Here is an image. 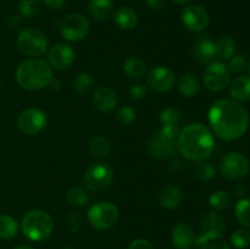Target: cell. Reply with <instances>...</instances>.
Instances as JSON below:
<instances>
[{
  "label": "cell",
  "instance_id": "cell-1",
  "mask_svg": "<svg viewBox=\"0 0 250 249\" xmlns=\"http://www.w3.org/2000/svg\"><path fill=\"white\" fill-rule=\"evenodd\" d=\"M209 122L219 138L227 142L236 141L248 129V110L233 99L216 100L209 109Z\"/></svg>",
  "mask_w": 250,
  "mask_h": 249
},
{
  "label": "cell",
  "instance_id": "cell-2",
  "mask_svg": "<svg viewBox=\"0 0 250 249\" xmlns=\"http://www.w3.org/2000/svg\"><path fill=\"white\" fill-rule=\"evenodd\" d=\"M177 145L181 154L192 161H203L211 155L215 139L210 129L203 124H190L178 134Z\"/></svg>",
  "mask_w": 250,
  "mask_h": 249
},
{
  "label": "cell",
  "instance_id": "cell-3",
  "mask_svg": "<svg viewBox=\"0 0 250 249\" xmlns=\"http://www.w3.org/2000/svg\"><path fill=\"white\" fill-rule=\"evenodd\" d=\"M16 82L23 89L29 92L44 89L50 85L53 71L48 62L39 59H29L23 61L16 70Z\"/></svg>",
  "mask_w": 250,
  "mask_h": 249
},
{
  "label": "cell",
  "instance_id": "cell-4",
  "mask_svg": "<svg viewBox=\"0 0 250 249\" xmlns=\"http://www.w3.org/2000/svg\"><path fill=\"white\" fill-rule=\"evenodd\" d=\"M22 233L32 242L45 241L54 229V222L50 215L42 209H33L27 212L21 221Z\"/></svg>",
  "mask_w": 250,
  "mask_h": 249
},
{
  "label": "cell",
  "instance_id": "cell-5",
  "mask_svg": "<svg viewBox=\"0 0 250 249\" xmlns=\"http://www.w3.org/2000/svg\"><path fill=\"white\" fill-rule=\"evenodd\" d=\"M202 234L195 238V249H208L210 243L221 238L226 231V221L219 212L209 211L200 220Z\"/></svg>",
  "mask_w": 250,
  "mask_h": 249
},
{
  "label": "cell",
  "instance_id": "cell-6",
  "mask_svg": "<svg viewBox=\"0 0 250 249\" xmlns=\"http://www.w3.org/2000/svg\"><path fill=\"white\" fill-rule=\"evenodd\" d=\"M119 209L109 202H98L88 210V221L95 229L104 231L116 225L119 221Z\"/></svg>",
  "mask_w": 250,
  "mask_h": 249
},
{
  "label": "cell",
  "instance_id": "cell-7",
  "mask_svg": "<svg viewBox=\"0 0 250 249\" xmlns=\"http://www.w3.org/2000/svg\"><path fill=\"white\" fill-rule=\"evenodd\" d=\"M203 83L210 92L219 93L226 89L231 83V71L222 61H212L205 67L203 73Z\"/></svg>",
  "mask_w": 250,
  "mask_h": 249
},
{
  "label": "cell",
  "instance_id": "cell-8",
  "mask_svg": "<svg viewBox=\"0 0 250 249\" xmlns=\"http://www.w3.org/2000/svg\"><path fill=\"white\" fill-rule=\"evenodd\" d=\"M178 128H171V127L163 126L149 144V153L154 158L163 159L171 155L175 151L176 144L178 138Z\"/></svg>",
  "mask_w": 250,
  "mask_h": 249
},
{
  "label": "cell",
  "instance_id": "cell-9",
  "mask_svg": "<svg viewBox=\"0 0 250 249\" xmlns=\"http://www.w3.org/2000/svg\"><path fill=\"white\" fill-rule=\"evenodd\" d=\"M17 46L26 55L39 56L45 53L48 39L41 29L24 28L17 37Z\"/></svg>",
  "mask_w": 250,
  "mask_h": 249
},
{
  "label": "cell",
  "instance_id": "cell-10",
  "mask_svg": "<svg viewBox=\"0 0 250 249\" xmlns=\"http://www.w3.org/2000/svg\"><path fill=\"white\" fill-rule=\"evenodd\" d=\"M83 180H84L85 187L88 189L92 192L100 193L104 192L111 186L112 180H114V172L107 164L97 163L88 167Z\"/></svg>",
  "mask_w": 250,
  "mask_h": 249
},
{
  "label": "cell",
  "instance_id": "cell-11",
  "mask_svg": "<svg viewBox=\"0 0 250 249\" xmlns=\"http://www.w3.org/2000/svg\"><path fill=\"white\" fill-rule=\"evenodd\" d=\"M60 32L66 41H83L89 32V22L81 14L66 15L60 21Z\"/></svg>",
  "mask_w": 250,
  "mask_h": 249
},
{
  "label": "cell",
  "instance_id": "cell-12",
  "mask_svg": "<svg viewBox=\"0 0 250 249\" xmlns=\"http://www.w3.org/2000/svg\"><path fill=\"white\" fill-rule=\"evenodd\" d=\"M249 171V160L241 153H229L220 161V172L229 180H241Z\"/></svg>",
  "mask_w": 250,
  "mask_h": 249
},
{
  "label": "cell",
  "instance_id": "cell-13",
  "mask_svg": "<svg viewBox=\"0 0 250 249\" xmlns=\"http://www.w3.org/2000/svg\"><path fill=\"white\" fill-rule=\"evenodd\" d=\"M46 122L48 119L45 112L34 107L23 110L17 117V126L20 131L28 136H34L43 131L44 127L46 126Z\"/></svg>",
  "mask_w": 250,
  "mask_h": 249
},
{
  "label": "cell",
  "instance_id": "cell-14",
  "mask_svg": "<svg viewBox=\"0 0 250 249\" xmlns=\"http://www.w3.org/2000/svg\"><path fill=\"white\" fill-rule=\"evenodd\" d=\"M181 20H182V23L185 24L188 31L199 33L209 26L210 16L203 6L197 4H190L183 7Z\"/></svg>",
  "mask_w": 250,
  "mask_h": 249
},
{
  "label": "cell",
  "instance_id": "cell-15",
  "mask_svg": "<svg viewBox=\"0 0 250 249\" xmlns=\"http://www.w3.org/2000/svg\"><path fill=\"white\" fill-rule=\"evenodd\" d=\"M146 83L155 92H167L175 83V73L166 66H156L149 71Z\"/></svg>",
  "mask_w": 250,
  "mask_h": 249
},
{
  "label": "cell",
  "instance_id": "cell-16",
  "mask_svg": "<svg viewBox=\"0 0 250 249\" xmlns=\"http://www.w3.org/2000/svg\"><path fill=\"white\" fill-rule=\"evenodd\" d=\"M73 60H75V51L68 44H55L51 46L48 53V63L54 70H66L72 65Z\"/></svg>",
  "mask_w": 250,
  "mask_h": 249
},
{
  "label": "cell",
  "instance_id": "cell-17",
  "mask_svg": "<svg viewBox=\"0 0 250 249\" xmlns=\"http://www.w3.org/2000/svg\"><path fill=\"white\" fill-rule=\"evenodd\" d=\"M193 55L199 63H208L216 59V46L215 42L207 34H200L197 37L193 45Z\"/></svg>",
  "mask_w": 250,
  "mask_h": 249
},
{
  "label": "cell",
  "instance_id": "cell-18",
  "mask_svg": "<svg viewBox=\"0 0 250 249\" xmlns=\"http://www.w3.org/2000/svg\"><path fill=\"white\" fill-rule=\"evenodd\" d=\"M194 229L187 222H180L171 232V242L177 249H190L195 243Z\"/></svg>",
  "mask_w": 250,
  "mask_h": 249
},
{
  "label": "cell",
  "instance_id": "cell-19",
  "mask_svg": "<svg viewBox=\"0 0 250 249\" xmlns=\"http://www.w3.org/2000/svg\"><path fill=\"white\" fill-rule=\"evenodd\" d=\"M92 102L95 109L103 112H109L117 106L119 98H117L116 92L111 88L100 87L93 94Z\"/></svg>",
  "mask_w": 250,
  "mask_h": 249
},
{
  "label": "cell",
  "instance_id": "cell-20",
  "mask_svg": "<svg viewBox=\"0 0 250 249\" xmlns=\"http://www.w3.org/2000/svg\"><path fill=\"white\" fill-rule=\"evenodd\" d=\"M229 93L232 99L238 103L250 100V76H238L229 83Z\"/></svg>",
  "mask_w": 250,
  "mask_h": 249
},
{
  "label": "cell",
  "instance_id": "cell-21",
  "mask_svg": "<svg viewBox=\"0 0 250 249\" xmlns=\"http://www.w3.org/2000/svg\"><path fill=\"white\" fill-rule=\"evenodd\" d=\"M200 78L197 73H193V72H187L185 75H182L178 80V92H180L181 95L183 97H194L200 89Z\"/></svg>",
  "mask_w": 250,
  "mask_h": 249
},
{
  "label": "cell",
  "instance_id": "cell-22",
  "mask_svg": "<svg viewBox=\"0 0 250 249\" xmlns=\"http://www.w3.org/2000/svg\"><path fill=\"white\" fill-rule=\"evenodd\" d=\"M183 199V193L177 186L168 185L161 190L160 193V204L165 209L172 210L180 207Z\"/></svg>",
  "mask_w": 250,
  "mask_h": 249
},
{
  "label": "cell",
  "instance_id": "cell-23",
  "mask_svg": "<svg viewBox=\"0 0 250 249\" xmlns=\"http://www.w3.org/2000/svg\"><path fill=\"white\" fill-rule=\"evenodd\" d=\"M88 10L92 17H94L98 21L109 19L112 14L114 5L111 0H90L88 4Z\"/></svg>",
  "mask_w": 250,
  "mask_h": 249
},
{
  "label": "cell",
  "instance_id": "cell-24",
  "mask_svg": "<svg viewBox=\"0 0 250 249\" xmlns=\"http://www.w3.org/2000/svg\"><path fill=\"white\" fill-rule=\"evenodd\" d=\"M216 46V59L222 61L229 60L236 55V42L229 36H222L215 42Z\"/></svg>",
  "mask_w": 250,
  "mask_h": 249
},
{
  "label": "cell",
  "instance_id": "cell-25",
  "mask_svg": "<svg viewBox=\"0 0 250 249\" xmlns=\"http://www.w3.org/2000/svg\"><path fill=\"white\" fill-rule=\"evenodd\" d=\"M115 22L122 29H133L138 23V16L131 7H120L115 12Z\"/></svg>",
  "mask_w": 250,
  "mask_h": 249
},
{
  "label": "cell",
  "instance_id": "cell-26",
  "mask_svg": "<svg viewBox=\"0 0 250 249\" xmlns=\"http://www.w3.org/2000/svg\"><path fill=\"white\" fill-rule=\"evenodd\" d=\"M209 204L216 211H225V210L229 209L232 207V204H233V198H232V195L227 190H215L209 197Z\"/></svg>",
  "mask_w": 250,
  "mask_h": 249
},
{
  "label": "cell",
  "instance_id": "cell-27",
  "mask_svg": "<svg viewBox=\"0 0 250 249\" xmlns=\"http://www.w3.org/2000/svg\"><path fill=\"white\" fill-rule=\"evenodd\" d=\"M19 232V224L10 215H0V239L14 238Z\"/></svg>",
  "mask_w": 250,
  "mask_h": 249
},
{
  "label": "cell",
  "instance_id": "cell-28",
  "mask_svg": "<svg viewBox=\"0 0 250 249\" xmlns=\"http://www.w3.org/2000/svg\"><path fill=\"white\" fill-rule=\"evenodd\" d=\"M88 149H89V153L95 158H105L110 153V143L105 137L97 136L90 139Z\"/></svg>",
  "mask_w": 250,
  "mask_h": 249
},
{
  "label": "cell",
  "instance_id": "cell-29",
  "mask_svg": "<svg viewBox=\"0 0 250 249\" xmlns=\"http://www.w3.org/2000/svg\"><path fill=\"white\" fill-rule=\"evenodd\" d=\"M124 71L127 77L129 78H139L146 72V63L139 58L132 56L128 58L124 63Z\"/></svg>",
  "mask_w": 250,
  "mask_h": 249
},
{
  "label": "cell",
  "instance_id": "cell-30",
  "mask_svg": "<svg viewBox=\"0 0 250 249\" xmlns=\"http://www.w3.org/2000/svg\"><path fill=\"white\" fill-rule=\"evenodd\" d=\"M234 216L242 226L250 228V198H243L237 203Z\"/></svg>",
  "mask_w": 250,
  "mask_h": 249
},
{
  "label": "cell",
  "instance_id": "cell-31",
  "mask_svg": "<svg viewBox=\"0 0 250 249\" xmlns=\"http://www.w3.org/2000/svg\"><path fill=\"white\" fill-rule=\"evenodd\" d=\"M94 85V78L89 72H82L77 75L73 80L72 88L78 94H85L89 92Z\"/></svg>",
  "mask_w": 250,
  "mask_h": 249
},
{
  "label": "cell",
  "instance_id": "cell-32",
  "mask_svg": "<svg viewBox=\"0 0 250 249\" xmlns=\"http://www.w3.org/2000/svg\"><path fill=\"white\" fill-rule=\"evenodd\" d=\"M66 199L73 207H85L88 204V194L81 187H71L66 193Z\"/></svg>",
  "mask_w": 250,
  "mask_h": 249
},
{
  "label": "cell",
  "instance_id": "cell-33",
  "mask_svg": "<svg viewBox=\"0 0 250 249\" xmlns=\"http://www.w3.org/2000/svg\"><path fill=\"white\" fill-rule=\"evenodd\" d=\"M181 120V112L175 107H167L163 110L160 114V121L163 126L171 127V128H178V124Z\"/></svg>",
  "mask_w": 250,
  "mask_h": 249
},
{
  "label": "cell",
  "instance_id": "cell-34",
  "mask_svg": "<svg viewBox=\"0 0 250 249\" xmlns=\"http://www.w3.org/2000/svg\"><path fill=\"white\" fill-rule=\"evenodd\" d=\"M194 175L195 177L203 182H208V181L212 180L216 175V170H215L214 165L211 163H199L195 165L194 167Z\"/></svg>",
  "mask_w": 250,
  "mask_h": 249
},
{
  "label": "cell",
  "instance_id": "cell-35",
  "mask_svg": "<svg viewBox=\"0 0 250 249\" xmlns=\"http://www.w3.org/2000/svg\"><path fill=\"white\" fill-rule=\"evenodd\" d=\"M19 7L21 16L32 19L41 10V1L39 0H20Z\"/></svg>",
  "mask_w": 250,
  "mask_h": 249
},
{
  "label": "cell",
  "instance_id": "cell-36",
  "mask_svg": "<svg viewBox=\"0 0 250 249\" xmlns=\"http://www.w3.org/2000/svg\"><path fill=\"white\" fill-rule=\"evenodd\" d=\"M231 242L236 248L244 249L250 246V229L246 228H237L233 233L231 234Z\"/></svg>",
  "mask_w": 250,
  "mask_h": 249
},
{
  "label": "cell",
  "instance_id": "cell-37",
  "mask_svg": "<svg viewBox=\"0 0 250 249\" xmlns=\"http://www.w3.org/2000/svg\"><path fill=\"white\" fill-rule=\"evenodd\" d=\"M116 119L120 124L127 126L136 120V111L131 106H122L117 110Z\"/></svg>",
  "mask_w": 250,
  "mask_h": 249
},
{
  "label": "cell",
  "instance_id": "cell-38",
  "mask_svg": "<svg viewBox=\"0 0 250 249\" xmlns=\"http://www.w3.org/2000/svg\"><path fill=\"white\" fill-rule=\"evenodd\" d=\"M229 68L231 72H242L247 68V60L242 55H234L233 58L229 59Z\"/></svg>",
  "mask_w": 250,
  "mask_h": 249
},
{
  "label": "cell",
  "instance_id": "cell-39",
  "mask_svg": "<svg viewBox=\"0 0 250 249\" xmlns=\"http://www.w3.org/2000/svg\"><path fill=\"white\" fill-rule=\"evenodd\" d=\"M129 94H131L132 99L134 100L144 99V98L146 97V94H148V88H146L144 84L138 83V84L132 85L131 89H129Z\"/></svg>",
  "mask_w": 250,
  "mask_h": 249
},
{
  "label": "cell",
  "instance_id": "cell-40",
  "mask_svg": "<svg viewBox=\"0 0 250 249\" xmlns=\"http://www.w3.org/2000/svg\"><path fill=\"white\" fill-rule=\"evenodd\" d=\"M128 249H155V248H154L151 242H149L148 239L138 238L131 242Z\"/></svg>",
  "mask_w": 250,
  "mask_h": 249
},
{
  "label": "cell",
  "instance_id": "cell-41",
  "mask_svg": "<svg viewBox=\"0 0 250 249\" xmlns=\"http://www.w3.org/2000/svg\"><path fill=\"white\" fill-rule=\"evenodd\" d=\"M167 1L168 0H146V5L151 9H155V10H161V9H165L167 6Z\"/></svg>",
  "mask_w": 250,
  "mask_h": 249
},
{
  "label": "cell",
  "instance_id": "cell-42",
  "mask_svg": "<svg viewBox=\"0 0 250 249\" xmlns=\"http://www.w3.org/2000/svg\"><path fill=\"white\" fill-rule=\"evenodd\" d=\"M65 1L66 0H43V2L46 6L54 10L61 9L63 6V4H65Z\"/></svg>",
  "mask_w": 250,
  "mask_h": 249
},
{
  "label": "cell",
  "instance_id": "cell-43",
  "mask_svg": "<svg viewBox=\"0 0 250 249\" xmlns=\"http://www.w3.org/2000/svg\"><path fill=\"white\" fill-rule=\"evenodd\" d=\"M208 249H232L226 242L221 241H214L210 243V246L208 247Z\"/></svg>",
  "mask_w": 250,
  "mask_h": 249
},
{
  "label": "cell",
  "instance_id": "cell-44",
  "mask_svg": "<svg viewBox=\"0 0 250 249\" xmlns=\"http://www.w3.org/2000/svg\"><path fill=\"white\" fill-rule=\"evenodd\" d=\"M7 24H9L11 28H15V27L20 24V19L17 16H11L9 19V21H7Z\"/></svg>",
  "mask_w": 250,
  "mask_h": 249
},
{
  "label": "cell",
  "instance_id": "cell-45",
  "mask_svg": "<svg viewBox=\"0 0 250 249\" xmlns=\"http://www.w3.org/2000/svg\"><path fill=\"white\" fill-rule=\"evenodd\" d=\"M246 192H247V189H246V187H243V186L238 185L234 187V193H236V195H239V197H241V195L246 194Z\"/></svg>",
  "mask_w": 250,
  "mask_h": 249
},
{
  "label": "cell",
  "instance_id": "cell-46",
  "mask_svg": "<svg viewBox=\"0 0 250 249\" xmlns=\"http://www.w3.org/2000/svg\"><path fill=\"white\" fill-rule=\"evenodd\" d=\"M51 87H53V89H59V88H60V85H61V83H60V81H58V80H53L51 81Z\"/></svg>",
  "mask_w": 250,
  "mask_h": 249
},
{
  "label": "cell",
  "instance_id": "cell-47",
  "mask_svg": "<svg viewBox=\"0 0 250 249\" xmlns=\"http://www.w3.org/2000/svg\"><path fill=\"white\" fill-rule=\"evenodd\" d=\"M172 1L177 5H183V4H187V2H189L190 0H172Z\"/></svg>",
  "mask_w": 250,
  "mask_h": 249
},
{
  "label": "cell",
  "instance_id": "cell-48",
  "mask_svg": "<svg viewBox=\"0 0 250 249\" xmlns=\"http://www.w3.org/2000/svg\"><path fill=\"white\" fill-rule=\"evenodd\" d=\"M14 249H34V248H32V247H29V246H19Z\"/></svg>",
  "mask_w": 250,
  "mask_h": 249
},
{
  "label": "cell",
  "instance_id": "cell-49",
  "mask_svg": "<svg viewBox=\"0 0 250 249\" xmlns=\"http://www.w3.org/2000/svg\"><path fill=\"white\" fill-rule=\"evenodd\" d=\"M247 68H248V73H249V76H250V60H249V62L247 63Z\"/></svg>",
  "mask_w": 250,
  "mask_h": 249
},
{
  "label": "cell",
  "instance_id": "cell-50",
  "mask_svg": "<svg viewBox=\"0 0 250 249\" xmlns=\"http://www.w3.org/2000/svg\"><path fill=\"white\" fill-rule=\"evenodd\" d=\"M0 85H1V80H0Z\"/></svg>",
  "mask_w": 250,
  "mask_h": 249
},
{
  "label": "cell",
  "instance_id": "cell-51",
  "mask_svg": "<svg viewBox=\"0 0 250 249\" xmlns=\"http://www.w3.org/2000/svg\"><path fill=\"white\" fill-rule=\"evenodd\" d=\"M63 249H71V248H63Z\"/></svg>",
  "mask_w": 250,
  "mask_h": 249
}]
</instances>
